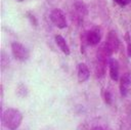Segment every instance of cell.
<instances>
[{
    "mask_svg": "<svg viewBox=\"0 0 131 130\" xmlns=\"http://www.w3.org/2000/svg\"><path fill=\"white\" fill-rule=\"evenodd\" d=\"M75 9H76V11L78 12V14L80 16H84V15L87 14V8H86V6L83 3H81V2H78V3L75 4Z\"/></svg>",
    "mask_w": 131,
    "mask_h": 130,
    "instance_id": "11",
    "label": "cell"
},
{
    "mask_svg": "<svg viewBox=\"0 0 131 130\" xmlns=\"http://www.w3.org/2000/svg\"><path fill=\"white\" fill-rule=\"evenodd\" d=\"M91 130H104L102 127H100V126H95V127H93Z\"/></svg>",
    "mask_w": 131,
    "mask_h": 130,
    "instance_id": "15",
    "label": "cell"
},
{
    "mask_svg": "<svg viewBox=\"0 0 131 130\" xmlns=\"http://www.w3.org/2000/svg\"><path fill=\"white\" fill-rule=\"evenodd\" d=\"M131 91V75L125 73L120 78V92L123 97H126Z\"/></svg>",
    "mask_w": 131,
    "mask_h": 130,
    "instance_id": "6",
    "label": "cell"
},
{
    "mask_svg": "<svg viewBox=\"0 0 131 130\" xmlns=\"http://www.w3.org/2000/svg\"><path fill=\"white\" fill-rule=\"evenodd\" d=\"M116 3H118L119 5H121V6H124V5H127L131 0H114Z\"/></svg>",
    "mask_w": 131,
    "mask_h": 130,
    "instance_id": "14",
    "label": "cell"
},
{
    "mask_svg": "<svg viewBox=\"0 0 131 130\" xmlns=\"http://www.w3.org/2000/svg\"><path fill=\"white\" fill-rule=\"evenodd\" d=\"M50 19L54 24V26L59 29H64L67 27L66 16H64L63 12L58 8H55L50 12Z\"/></svg>",
    "mask_w": 131,
    "mask_h": 130,
    "instance_id": "3",
    "label": "cell"
},
{
    "mask_svg": "<svg viewBox=\"0 0 131 130\" xmlns=\"http://www.w3.org/2000/svg\"><path fill=\"white\" fill-rule=\"evenodd\" d=\"M105 69H106V63H103V62H100V61H97L96 60V63H95V67H94L96 77L100 78V77L104 76Z\"/></svg>",
    "mask_w": 131,
    "mask_h": 130,
    "instance_id": "10",
    "label": "cell"
},
{
    "mask_svg": "<svg viewBox=\"0 0 131 130\" xmlns=\"http://www.w3.org/2000/svg\"><path fill=\"white\" fill-rule=\"evenodd\" d=\"M105 46L107 47V49L113 53L117 52L118 49H119V46H120V41H119V38H118V35L115 31H110L107 33V36H106V41L104 42Z\"/></svg>",
    "mask_w": 131,
    "mask_h": 130,
    "instance_id": "5",
    "label": "cell"
},
{
    "mask_svg": "<svg viewBox=\"0 0 131 130\" xmlns=\"http://www.w3.org/2000/svg\"><path fill=\"white\" fill-rule=\"evenodd\" d=\"M23 121L21 113L13 107L6 109L2 114V122L9 130H16Z\"/></svg>",
    "mask_w": 131,
    "mask_h": 130,
    "instance_id": "1",
    "label": "cell"
},
{
    "mask_svg": "<svg viewBox=\"0 0 131 130\" xmlns=\"http://www.w3.org/2000/svg\"><path fill=\"white\" fill-rule=\"evenodd\" d=\"M11 52L13 57L16 60L25 61L29 58V51L28 49L18 42H12L11 43Z\"/></svg>",
    "mask_w": 131,
    "mask_h": 130,
    "instance_id": "2",
    "label": "cell"
},
{
    "mask_svg": "<svg viewBox=\"0 0 131 130\" xmlns=\"http://www.w3.org/2000/svg\"><path fill=\"white\" fill-rule=\"evenodd\" d=\"M125 40H126V44H127V53H128V56L131 57V39H130L129 33H126Z\"/></svg>",
    "mask_w": 131,
    "mask_h": 130,
    "instance_id": "12",
    "label": "cell"
},
{
    "mask_svg": "<svg viewBox=\"0 0 131 130\" xmlns=\"http://www.w3.org/2000/svg\"><path fill=\"white\" fill-rule=\"evenodd\" d=\"M108 68H110V77L113 81L119 80V62L115 58H111L108 61Z\"/></svg>",
    "mask_w": 131,
    "mask_h": 130,
    "instance_id": "8",
    "label": "cell"
},
{
    "mask_svg": "<svg viewBox=\"0 0 131 130\" xmlns=\"http://www.w3.org/2000/svg\"><path fill=\"white\" fill-rule=\"evenodd\" d=\"M103 99H104V102L106 104H111L112 103V94L108 90H104L103 91Z\"/></svg>",
    "mask_w": 131,
    "mask_h": 130,
    "instance_id": "13",
    "label": "cell"
},
{
    "mask_svg": "<svg viewBox=\"0 0 131 130\" xmlns=\"http://www.w3.org/2000/svg\"><path fill=\"white\" fill-rule=\"evenodd\" d=\"M89 69L86 66V63L84 62H80L78 64V70H77V76H78V80L79 82H85L86 80H88L89 78Z\"/></svg>",
    "mask_w": 131,
    "mask_h": 130,
    "instance_id": "7",
    "label": "cell"
},
{
    "mask_svg": "<svg viewBox=\"0 0 131 130\" xmlns=\"http://www.w3.org/2000/svg\"><path fill=\"white\" fill-rule=\"evenodd\" d=\"M16 1H18V2H21V1H24V0H16Z\"/></svg>",
    "mask_w": 131,
    "mask_h": 130,
    "instance_id": "16",
    "label": "cell"
},
{
    "mask_svg": "<svg viewBox=\"0 0 131 130\" xmlns=\"http://www.w3.org/2000/svg\"><path fill=\"white\" fill-rule=\"evenodd\" d=\"M55 43L56 45L58 46V48L66 54V55H69L71 53V50H70V47L68 45V43L66 42L64 38L60 35H56L55 36Z\"/></svg>",
    "mask_w": 131,
    "mask_h": 130,
    "instance_id": "9",
    "label": "cell"
},
{
    "mask_svg": "<svg viewBox=\"0 0 131 130\" xmlns=\"http://www.w3.org/2000/svg\"><path fill=\"white\" fill-rule=\"evenodd\" d=\"M84 41L91 46H95L100 42L101 39V33L99 31L98 28H94L92 30H89L88 32L85 33L84 37H83Z\"/></svg>",
    "mask_w": 131,
    "mask_h": 130,
    "instance_id": "4",
    "label": "cell"
}]
</instances>
